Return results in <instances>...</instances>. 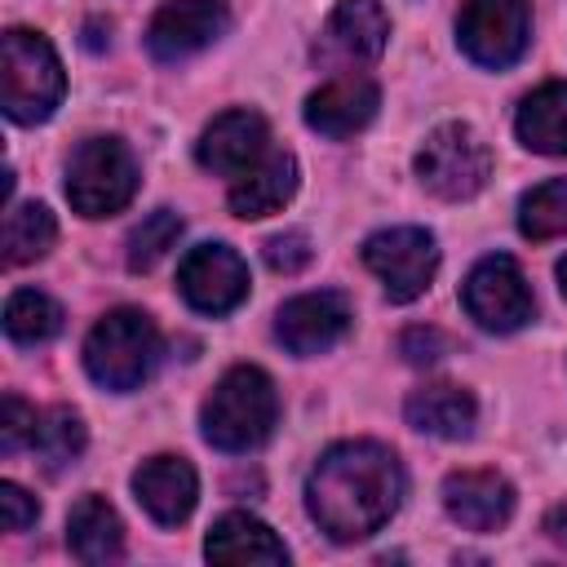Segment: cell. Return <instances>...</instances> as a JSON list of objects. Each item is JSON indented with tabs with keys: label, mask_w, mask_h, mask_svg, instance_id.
<instances>
[{
	"label": "cell",
	"mask_w": 567,
	"mask_h": 567,
	"mask_svg": "<svg viewBox=\"0 0 567 567\" xmlns=\"http://www.w3.org/2000/svg\"><path fill=\"white\" fill-rule=\"evenodd\" d=\"M399 501L403 465L385 443L372 439L332 443L306 478V509L332 540H363L381 532Z\"/></svg>",
	"instance_id": "cell-1"
},
{
	"label": "cell",
	"mask_w": 567,
	"mask_h": 567,
	"mask_svg": "<svg viewBox=\"0 0 567 567\" xmlns=\"http://www.w3.org/2000/svg\"><path fill=\"white\" fill-rule=\"evenodd\" d=\"M275 421H279L275 381L252 363L230 368L213 385L204 408H199V430L217 452H252V447H261L275 434Z\"/></svg>",
	"instance_id": "cell-2"
},
{
	"label": "cell",
	"mask_w": 567,
	"mask_h": 567,
	"mask_svg": "<svg viewBox=\"0 0 567 567\" xmlns=\"http://www.w3.org/2000/svg\"><path fill=\"white\" fill-rule=\"evenodd\" d=\"M66 93L62 62L40 31L9 27L0 40V106L13 124H40Z\"/></svg>",
	"instance_id": "cell-3"
},
{
	"label": "cell",
	"mask_w": 567,
	"mask_h": 567,
	"mask_svg": "<svg viewBox=\"0 0 567 567\" xmlns=\"http://www.w3.org/2000/svg\"><path fill=\"white\" fill-rule=\"evenodd\" d=\"M155 363H159V328L151 323L146 310L133 306L106 310L84 341V372L115 394L137 390L155 372Z\"/></svg>",
	"instance_id": "cell-4"
},
{
	"label": "cell",
	"mask_w": 567,
	"mask_h": 567,
	"mask_svg": "<svg viewBox=\"0 0 567 567\" xmlns=\"http://www.w3.org/2000/svg\"><path fill=\"white\" fill-rule=\"evenodd\" d=\"M137 159L120 137H84L66 164V199L80 217H111L137 195Z\"/></svg>",
	"instance_id": "cell-5"
},
{
	"label": "cell",
	"mask_w": 567,
	"mask_h": 567,
	"mask_svg": "<svg viewBox=\"0 0 567 567\" xmlns=\"http://www.w3.org/2000/svg\"><path fill=\"white\" fill-rule=\"evenodd\" d=\"M416 177L439 199H470L492 177V151L470 124H439L416 151Z\"/></svg>",
	"instance_id": "cell-6"
},
{
	"label": "cell",
	"mask_w": 567,
	"mask_h": 567,
	"mask_svg": "<svg viewBox=\"0 0 567 567\" xmlns=\"http://www.w3.org/2000/svg\"><path fill=\"white\" fill-rule=\"evenodd\" d=\"M532 4L527 0H465L456 13V44L474 66L505 71L527 53Z\"/></svg>",
	"instance_id": "cell-7"
},
{
	"label": "cell",
	"mask_w": 567,
	"mask_h": 567,
	"mask_svg": "<svg viewBox=\"0 0 567 567\" xmlns=\"http://www.w3.org/2000/svg\"><path fill=\"white\" fill-rule=\"evenodd\" d=\"M363 266L381 279L394 306H408L430 288L439 270V248H434V235L421 226H390L363 239Z\"/></svg>",
	"instance_id": "cell-8"
},
{
	"label": "cell",
	"mask_w": 567,
	"mask_h": 567,
	"mask_svg": "<svg viewBox=\"0 0 567 567\" xmlns=\"http://www.w3.org/2000/svg\"><path fill=\"white\" fill-rule=\"evenodd\" d=\"M461 301L470 310V319L487 332H518L532 315H536V297H532V284L523 279L518 261L505 257V252H492L483 257L465 284H461Z\"/></svg>",
	"instance_id": "cell-9"
},
{
	"label": "cell",
	"mask_w": 567,
	"mask_h": 567,
	"mask_svg": "<svg viewBox=\"0 0 567 567\" xmlns=\"http://www.w3.org/2000/svg\"><path fill=\"white\" fill-rule=\"evenodd\" d=\"M177 288L199 315H230L248 297V266L226 244H199L177 266Z\"/></svg>",
	"instance_id": "cell-10"
},
{
	"label": "cell",
	"mask_w": 567,
	"mask_h": 567,
	"mask_svg": "<svg viewBox=\"0 0 567 567\" xmlns=\"http://www.w3.org/2000/svg\"><path fill=\"white\" fill-rule=\"evenodd\" d=\"M230 27L226 0H168L146 27V49L155 62H186Z\"/></svg>",
	"instance_id": "cell-11"
},
{
	"label": "cell",
	"mask_w": 567,
	"mask_h": 567,
	"mask_svg": "<svg viewBox=\"0 0 567 567\" xmlns=\"http://www.w3.org/2000/svg\"><path fill=\"white\" fill-rule=\"evenodd\" d=\"M350 319H354L350 301L341 292H332V288H319V292H301V297L279 306L275 337H279V346L288 354L310 359V354L332 350L350 332Z\"/></svg>",
	"instance_id": "cell-12"
},
{
	"label": "cell",
	"mask_w": 567,
	"mask_h": 567,
	"mask_svg": "<svg viewBox=\"0 0 567 567\" xmlns=\"http://www.w3.org/2000/svg\"><path fill=\"white\" fill-rule=\"evenodd\" d=\"M266 151H270V128H266V120H261L257 111L239 106V111H221V115L204 128V137H199V146H195V159H199L208 173L235 182L239 173H248L252 164H261Z\"/></svg>",
	"instance_id": "cell-13"
},
{
	"label": "cell",
	"mask_w": 567,
	"mask_h": 567,
	"mask_svg": "<svg viewBox=\"0 0 567 567\" xmlns=\"http://www.w3.org/2000/svg\"><path fill=\"white\" fill-rule=\"evenodd\" d=\"M377 106H381V89L368 75H354L350 71V75H337V80H328L323 89H315L306 97V124L315 133L341 142V137L363 133L372 124Z\"/></svg>",
	"instance_id": "cell-14"
},
{
	"label": "cell",
	"mask_w": 567,
	"mask_h": 567,
	"mask_svg": "<svg viewBox=\"0 0 567 567\" xmlns=\"http://www.w3.org/2000/svg\"><path fill=\"white\" fill-rule=\"evenodd\" d=\"M443 505L465 532H496L514 514V487L496 470H456L443 478Z\"/></svg>",
	"instance_id": "cell-15"
},
{
	"label": "cell",
	"mask_w": 567,
	"mask_h": 567,
	"mask_svg": "<svg viewBox=\"0 0 567 567\" xmlns=\"http://www.w3.org/2000/svg\"><path fill=\"white\" fill-rule=\"evenodd\" d=\"M133 496H137V505H142L155 523L177 527V523H186L190 509H195L199 478H195V470H190L186 456H151V461H142L137 474H133Z\"/></svg>",
	"instance_id": "cell-16"
},
{
	"label": "cell",
	"mask_w": 567,
	"mask_h": 567,
	"mask_svg": "<svg viewBox=\"0 0 567 567\" xmlns=\"http://www.w3.org/2000/svg\"><path fill=\"white\" fill-rule=\"evenodd\" d=\"M204 554L213 558V563H248V567H279V563H288V545L261 523V518H252V514H244V509H230V514H221L213 527H208V536H204Z\"/></svg>",
	"instance_id": "cell-17"
},
{
	"label": "cell",
	"mask_w": 567,
	"mask_h": 567,
	"mask_svg": "<svg viewBox=\"0 0 567 567\" xmlns=\"http://www.w3.org/2000/svg\"><path fill=\"white\" fill-rule=\"evenodd\" d=\"M297 190V159L288 151H266L261 164H252L248 173H239L230 182V213L235 217H270L279 213Z\"/></svg>",
	"instance_id": "cell-18"
},
{
	"label": "cell",
	"mask_w": 567,
	"mask_h": 567,
	"mask_svg": "<svg viewBox=\"0 0 567 567\" xmlns=\"http://www.w3.org/2000/svg\"><path fill=\"white\" fill-rule=\"evenodd\" d=\"M403 416L421 434H434V439H470L478 408H474L470 390L447 385V381H434V385H421V390L408 394Z\"/></svg>",
	"instance_id": "cell-19"
},
{
	"label": "cell",
	"mask_w": 567,
	"mask_h": 567,
	"mask_svg": "<svg viewBox=\"0 0 567 567\" xmlns=\"http://www.w3.org/2000/svg\"><path fill=\"white\" fill-rule=\"evenodd\" d=\"M328 44L350 62H377L390 40V18L377 0H337L328 18Z\"/></svg>",
	"instance_id": "cell-20"
},
{
	"label": "cell",
	"mask_w": 567,
	"mask_h": 567,
	"mask_svg": "<svg viewBox=\"0 0 567 567\" xmlns=\"http://www.w3.org/2000/svg\"><path fill=\"white\" fill-rule=\"evenodd\" d=\"M66 545L80 563H115L124 558V523L102 496H80L66 518Z\"/></svg>",
	"instance_id": "cell-21"
},
{
	"label": "cell",
	"mask_w": 567,
	"mask_h": 567,
	"mask_svg": "<svg viewBox=\"0 0 567 567\" xmlns=\"http://www.w3.org/2000/svg\"><path fill=\"white\" fill-rule=\"evenodd\" d=\"M518 142L536 155H567V84H540L536 93L523 97L514 115Z\"/></svg>",
	"instance_id": "cell-22"
},
{
	"label": "cell",
	"mask_w": 567,
	"mask_h": 567,
	"mask_svg": "<svg viewBox=\"0 0 567 567\" xmlns=\"http://www.w3.org/2000/svg\"><path fill=\"white\" fill-rule=\"evenodd\" d=\"M58 239V221L44 204H9L4 213V266H27L44 257Z\"/></svg>",
	"instance_id": "cell-23"
},
{
	"label": "cell",
	"mask_w": 567,
	"mask_h": 567,
	"mask_svg": "<svg viewBox=\"0 0 567 567\" xmlns=\"http://www.w3.org/2000/svg\"><path fill=\"white\" fill-rule=\"evenodd\" d=\"M4 332H9L18 346H40V341H49V337L62 332V306H58L49 292L18 288V292L4 301Z\"/></svg>",
	"instance_id": "cell-24"
},
{
	"label": "cell",
	"mask_w": 567,
	"mask_h": 567,
	"mask_svg": "<svg viewBox=\"0 0 567 567\" xmlns=\"http://www.w3.org/2000/svg\"><path fill=\"white\" fill-rule=\"evenodd\" d=\"M518 230L527 239L567 235V177H549L518 199Z\"/></svg>",
	"instance_id": "cell-25"
},
{
	"label": "cell",
	"mask_w": 567,
	"mask_h": 567,
	"mask_svg": "<svg viewBox=\"0 0 567 567\" xmlns=\"http://www.w3.org/2000/svg\"><path fill=\"white\" fill-rule=\"evenodd\" d=\"M31 447L40 452V461H44L49 470L75 465L80 452H84V425H80V416H75L71 408H49V412L40 416V430H35V443H31Z\"/></svg>",
	"instance_id": "cell-26"
},
{
	"label": "cell",
	"mask_w": 567,
	"mask_h": 567,
	"mask_svg": "<svg viewBox=\"0 0 567 567\" xmlns=\"http://www.w3.org/2000/svg\"><path fill=\"white\" fill-rule=\"evenodd\" d=\"M177 235H182V217L173 208H155L151 217H142V226H133L128 235V270H151L155 261H164Z\"/></svg>",
	"instance_id": "cell-27"
},
{
	"label": "cell",
	"mask_w": 567,
	"mask_h": 567,
	"mask_svg": "<svg viewBox=\"0 0 567 567\" xmlns=\"http://www.w3.org/2000/svg\"><path fill=\"white\" fill-rule=\"evenodd\" d=\"M35 430H40L35 408L22 403L18 394H4V403H0V447H4V452L31 447V443H35Z\"/></svg>",
	"instance_id": "cell-28"
},
{
	"label": "cell",
	"mask_w": 567,
	"mask_h": 567,
	"mask_svg": "<svg viewBox=\"0 0 567 567\" xmlns=\"http://www.w3.org/2000/svg\"><path fill=\"white\" fill-rule=\"evenodd\" d=\"M261 252H266V266H270L275 275H297V270H306V266H310V257H315V248H310V235H306V230L270 235Z\"/></svg>",
	"instance_id": "cell-29"
},
{
	"label": "cell",
	"mask_w": 567,
	"mask_h": 567,
	"mask_svg": "<svg viewBox=\"0 0 567 567\" xmlns=\"http://www.w3.org/2000/svg\"><path fill=\"white\" fill-rule=\"evenodd\" d=\"M447 350H452V341H447L439 328H425V323H416V328H408V332L399 337V354H403L408 363H416V368L439 363Z\"/></svg>",
	"instance_id": "cell-30"
},
{
	"label": "cell",
	"mask_w": 567,
	"mask_h": 567,
	"mask_svg": "<svg viewBox=\"0 0 567 567\" xmlns=\"http://www.w3.org/2000/svg\"><path fill=\"white\" fill-rule=\"evenodd\" d=\"M35 518H40L35 496H27L18 483H0V523H4V532H27Z\"/></svg>",
	"instance_id": "cell-31"
},
{
	"label": "cell",
	"mask_w": 567,
	"mask_h": 567,
	"mask_svg": "<svg viewBox=\"0 0 567 567\" xmlns=\"http://www.w3.org/2000/svg\"><path fill=\"white\" fill-rule=\"evenodd\" d=\"M545 536L567 549V501H558V505L545 514Z\"/></svg>",
	"instance_id": "cell-32"
},
{
	"label": "cell",
	"mask_w": 567,
	"mask_h": 567,
	"mask_svg": "<svg viewBox=\"0 0 567 567\" xmlns=\"http://www.w3.org/2000/svg\"><path fill=\"white\" fill-rule=\"evenodd\" d=\"M558 288H563V297H567V257L558 261Z\"/></svg>",
	"instance_id": "cell-33"
}]
</instances>
